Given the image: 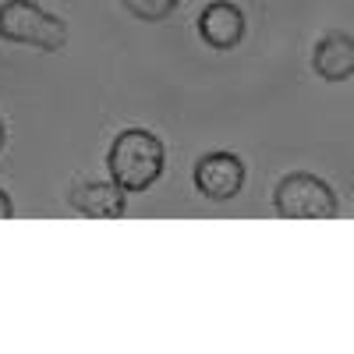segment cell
Here are the masks:
<instances>
[{
    "instance_id": "cell-1",
    "label": "cell",
    "mask_w": 354,
    "mask_h": 354,
    "mask_svg": "<svg viewBox=\"0 0 354 354\" xmlns=\"http://www.w3.org/2000/svg\"><path fill=\"white\" fill-rule=\"evenodd\" d=\"M163 163H167L163 142L149 128H124L110 142V153H106L110 181L121 185L128 195L149 192L160 181Z\"/></svg>"
},
{
    "instance_id": "cell-2",
    "label": "cell",
    "mask_w": 354,
    "mask_h": 354,
    "mask_svg": "<svg viewBox=\"0 0 354 354\" xmlns=\"http://www.w3.org/2000/svg\"><path fill=\"white\" fill-rule=\"evenodd\" d=\"M0 39L57 53L68 43V25L64 18L39 8L36 0H4L0 4Z\"/></svg>"
},
{
    "instance_id": "cell-3",
    "label": "cell",
    "mask_w": 354,
    "mask_h": 354,
    "mask_svg": "<svg viewBox=\"0 0 354 354\" xmlns=\"http://www.w3.org/2000/svg\"><path fill=\"white\" fill-rule=\"evenodd\" d=\"M273 205L283 220H333L337 216L333 188L308 170L287 174L273 192Z\"/></svg>"
},
{
    "instance_id": "cell-4",
    "label": "cell",
    "mask_w": 354,
    "mask_h": 354,
    "mask_svg": "<svg viewBox=\"0 0 354 354\" xmlns=\"http://www.w3.org/2000/svg\"><path fill=\"white\" fill-rule=\"evenodd\" d=\"M195 188L213 198V202H227L234 198L241 188H245V163L238 153H205L198 163H195Z\"/></svg>"
},
{
    "instance_id": "cell-5",
    "label": "cell",
    "mask_w": 354,
    "mask_h": 354,
    "mask_svg": "<svg viewBox=\"0 0 354 354\" xmlns=\"http://www.w3.org/2000/svg\"><path fill=\"white\" fill-rule=\"evenodd\" d=\"M198 36L213 50H234L245 39V15L230 0H213L198 15Z\"/></svg>"
},
{
    "instance_id": "cell-6",
    "label": "cell",
    "mask_w": 354,
    "mask_h": 354,
    "mask_svg": "<svg viewBox=\"0 0 354 354\" xmlns=\"http://www.w3.org/2000/svg\"><path fill=\"white\" fill-rule=\"evenodd\" d=\"M128 192L113 181H85L75 185V192L68 195V202L82 216H93V220H121L128 209Z\"/></svg>"
},
{
    "instance_id": "cell-7",
    "label": "cell",
    "mask_w": 354,
    "mask_h": 354,
    "mask_svg": "<svg viewBox=\"0 0 354 354\" xmlns=\"http://www.w3.org/2000/svg\"><path fill=\"white\" fill-rule=\"evenodd\" d=\"M312 68L322 82H347L354 75V36L347 32H326L315 43Z\"/></svg>"
},
{
    "instance_id": "cell-8",
    "label": "cell",
    "mask_w": 354,
    "mask_h": 354,
    "mask_svg": "<svg viewBox=\"0 0 354 354\" xmlns=\"http://www.w3.org/2000/svg\"><path fill=\"white\" fill-rule=\"evenodd\" d=\"M121 4L138 18V21H163L167 15L177 11L181 0H121Z\"/></svg>"
},
{
    "instance_id": "cell-9",
    "label": "cell",
    "mask_w": 354,
    "mask_h": 354,
    "mask_svg": "<svg viewBox=\"0 0 354 354\" xmlns=\"http://www.w3.org/2000/svg\"><path fill=\"white\" fill-rule=\"evenodd\" d=\"M15 216V205L8 198V192H0V220H11Z\"/></svg>"
},
{
    "instance_id": "cell-10",
    "label": "cell",
    "mask_w": 354,
    "mask_h": 354,
    "mask_svg": "<svg viewBox=\"0 0 354 354\" xmlns=\"http://www.w3.org/2000/svg\"><path fill=\"white\" fill-rule=\"evenodd\" d=\"M4 142H8V131H4V124H0V153H4Z\"/></svg>"
}]
</instances>
